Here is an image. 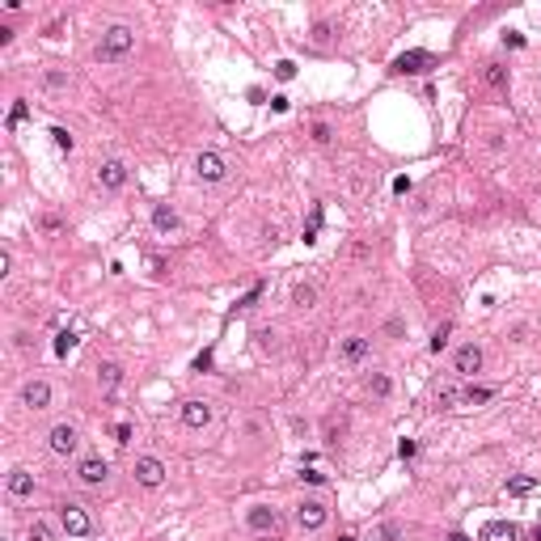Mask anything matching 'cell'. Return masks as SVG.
<instances>
[{
  "label": "cell",
  "mask_w": 541,
  "mask_h": 541,
  "mask_svg": "<svg viewBox=\"0 0 541 541\" xmlns=\"http://www.w3.org/2000/svg\"><path fill=\"white\" fill-rule=\"evenodd\" d=\"M131 47H135V30L131 25H110L97 42V59H123Z\"/></svg>",
  "instance_id": "6da1fadb"
},
{
  "label": "cell",
  "mask_w": 541,
  "mask_h": 541,
  "mask_svg": "<svg viewBox=\"0 0 541 541\" xmlns=\"http://www.w3.org/2000/svg\"><path fill=\"white\" fill-rule=\"evenodd\" d=\"M47 449H51L55 457H76V449H80V432H76L72 423H55V427L47 432Z\"/></svg>",
  "instance_id": "7a4b0ae2"
},
{
  "label": "cell",
  "mask_w": 541,
  "mask_h": 541,
  "mask_svg": "<svg viewBox=\"0 0 541 541\" xmlns=\"http://www.w3.org/2000/svg\"><path fill=\"white\" fill-rule=\"evenodd\" d=\"M59 525H63L68 537H89L93 533V516L80 504H59Z\"/></svg>",
  "instance_id": "3957f363"
},
{
  "label": "cell",
  "mask_w": 541,
  "mask_h": 541,
  "mask_svg": "<svg viewBox=\"0 0 541 541\" xmlns=\"http://www.w3.org/2000/svg\"><path fill=\"white\" fill-rule=\"evenodd\" d=\"M135 482L148 487V491H157V487L165 482V461H161V457H140V461H135Z\"/></svg>",
  "instance_id": "277c9868"
},
{
  "label": "cell",
  "mask_w": 541,
  "mask_h": 541,
  "mask_svg": "<svg viewBox=\"0 0 541 541\" xmlns=\"http://www.w3.org/2000/svg\"><path fill=\"white\" fill-rule=\"evenodd\" d=\"M195 174H199L203 182H224L229 165H224V157H220V152H199V157H195Z\"/></svg>",
  "instance_id": "5b68a950"
},
{
  "label": "cell",
  "mask_w": 541,
  "mask_h": 541,
  "mask_svg": "<svg viewBox=\"0 0 541 541\" xmlns=\"http://www.w3.org/2000/svg\"><path fill=\"white\" fill-rule=\"evenodd\" d=\"M326 516H330V512H326V504H317V499H305V504L296 508V525H300L305 533H317V529L326 525Z\"/></svg>",
  "instance_id": "8992f818"
},
{
  "label": "cell",
  "mask_w": 541,
  "mask_h": 541,
  "mask_svg": "<svg viewBox=\"0 0 541 541\" xmlns=\"http://www.w3.org/2000/svg\"><path fill=\"white\" fill-rule=\"evenodd\" d=\"M453 368H457L461 377H474V372L482 368V347H478V343H466V347H457V355H453Z\"/></svg>",
  "instance_id": "52a82bcc"
},
{
  "label": "cell",
  "mask_w": 541,
  "mask_h": 541,
  "mask_svg": "<svg viewBox=\"0 0 541 541\" xmlns=\"http://www.w3.org/2000/svg\"><path fill=\"white\" fill-rule=\"evenodd\" d=\"M76 478H80L85 487H102V482L110 478V466H106L102 457H85V461L76 466Z\"/></svg>",
  "instance_id": "ba28073f"
},
{
  "label": "cell",
  "mask_w": 541,
  "mask_h": 541,
  "mask_svg": "<svg viewBox=\"0 0 541 541\" xmlns=\"http://www.w3.org/2000/svg\"><path fill=\"white\" fill-rule=\"evenodd\" d=\"M245 525H250L254 533H275V525H279V512H275V508H267V504H254V508L245 512Z\"/></svg>",
  "instance_id": "9c48e42d"
},
{
  "label": "cell",
  "mask_w": 541,
  "mask_h": 541,
  "mask_svg": "<svg viewBox=\"0 0 541 541\" xmlns=\"http://www.w3.org/2000/svg\"><path fill=\"white\" fill-rule=\"evenodd\" d=\"M427 68H432V55L427 51H406V55L394 59V72L398 76H415V72H427Z\"/></svg>",
  "instance_id": "30bf717a"
},
{
  "label": "cell",
  "mask_w": 541,
  "mask_h": 541,
  "mask_svg": "<svg viewBox=\"0 0 541 541\" xmlns=\"http://www.w3.org/2000/svg\"><path fill=\"white\" fill-rule=\"evenodd\" d=\"M97 186H102V190H123V186H127V165H123V161H106V165L97 169Z\"/></svg>",
  "instance_id": "8fae6325"
},
{
  "label": "cell",
  "mask_w": 541,
  "mask_h": 541,
  "mask_svg": "<svg viewBox=\"0 0 541 541\" xmlns=\"http://www.w3.org/2000/svg\"><path fill=\"white\" fill-rule=\"evenodd\" d=\"M21 402H25L30 411H47V406H51V385H47V381H25V385H21Z\"/></svg>",
  "instance_id": "7c38bea8"
},
{
  "label": "cell",
  "mask_w": 541,
  "mask_h": 541,
  "mask_svg": "<svg viewBox=\"0 0 541 541\" xmlns=\"http://www.w3.org/2000/svg\"><path fill=\"white\" fill-rule=\"evenodd\" d=\"M182 423H186V427H195V432H199V427H207V423H212V406H207V402H199V398L182 402Z\"/></svg>",
  "instance_id": "4fadbf2b"
},
{
  "label": "cell",
  "mask_w": 541,
  "mask_h": 541,
  "mask_svg": "<svg viewBox=\"0 0 541 541\" xmlns=\"http://www.w3.org/2000/svg\"><path fill=\"white\" fill-rule=\"evenodd\" d=\"M4 487H8L13 499H30V495H34V474H30V470H8Z\"/></svg>",
  "instance_id": "5bb4252c"
},
{
  "label": "cell",
  "mask_w": 541,
  "mask_h": 541,
  "mask_svg": "<svg viewBox=\"0 0 541 541\" xmlns=\"http://www.w3.org/2000/svg\"><path fill=\"white\" fill-rule=\"evenodd\" d=\"M368 347H372V343H368L364 334H351V339H343V343H339V355H343L347 364H360V360L368 355Z\"/></svg>",
  "instance_id": "9a60e30c"
},
{
  "label": "cell",
  "mask_w": 541,
  "mask_h": 541,
  "mask_svg": "<svg viewBox=\"0 0 541 541\" xmlns=\"http://www.w3.org/2000/svg\"><path fill=\"white\" fill-rule=\"evenodd\" d=\"M152 229L157 233H178V212L169 203H152Z\"/></svg>",
  "instance_id": "2e32d148"
},
{
  "label": "cell",
  "mask_w": 541,
  "mask_h": 541,
  "mask_svg": "<svg viewBox=\"0 0 541 541\" xmlns=\"http://www.w3.org/2000/svg\"><path fill=\"white\" fill-rule=\"evenodd\" d=\"M482 541H521V529H516L512 521H491V525L482 529Z\"/></svg>",
  "instance_id": "e0dca14e"
},
{
  "label": "cell",
  "mask_w": 541,
  "mask_h": 541,
  "mask_svg": "<svg viewBox=\"0 0 541 541\" xmlns=\"http://www.w3.org/2000/svg\"><path fill=\"white\" fill-rule=\"evenodd\" d=\"M292 305H296V309H313V305H317V288H313V284H296V288H292Z\"/></svg>",
  "instance_id": "ac0fdd59"
},
{
  "label": "cell",
  "mask_w": 541,
  "mask_h": 541,
  "mask_svg": "<svg viewBox=\"0 0 541 541\" xmlns=\"http://www.w3.org/2000/svg\"><path fill=\"white\" fill-rule=\"evenodd\" d=\"M491 398H495V389H487V385H470V389L461 394V402H466V406H487Z\"/></svg>",
  "instance_id": "d6986e66"
},
{
  "label": "cell",
  "mask_w": 541,
  "mask_h": 541,
  "mask_svg": "<svg viewBox=\"0 0 541 541\" xmlns=\"http://www.w3.org/2000/svg\"><path fill=\"white\" fill-rule=\"evenodd\" d=\"M118 381H123V368H118V364H102V368H97V385H102V389H114Z\"/></svg>",
  "instance_id": "ffe728a7"
},
{
  "label": "cell",
  "mask_w": 541,
  "mask_h": 541,
  "mask_svg": "<svg viewBox=\"0 0 541 541\" xmlns=\"http://www.w3.org/2000/svg\"><path fill=\"white\" fill-rule=\"evenodd\" d=\"M389 389H394V385H389L385 372H372V377H368V394H372V398H389Z\"/></svg>",
  "instance_id": "44dd1931"
},
{
  "label": "cell",
  "mask_w": 541,
  "mask_h": 541,
  "mask_svg": "<svg viewBox=\"0 0 541 541\" xmlns=\"http://www.w3.org/2000/svg\"><path fill=\"white\" fill-rule=\"evenodd\" d=\"M322 220H326V212H322V207H313V212H309V224H305V241H317Z\"/></svg>",
  "instance_id": "7402d4cb"
},
{
  "label": "cell",
  "mask_w": 541,
  "mask_h": 541,
  "mask_svg": "<svg viewBox=\"0 0 541 541\" xmlns=\"http://www.w3.org/2000/svg\"><path fill=\"white\" fill-rule=\"evenodd\" d=\"M487 85H495V89H508V72H504L499 63H487Z\"/></svg>",
  "instance_id": "603a6c76"
},
{
  "label": "cell",
  "mask_w": 541,
  "mask_h": 541,
  "mask_svg": "<svg viewBox=\"0 0 541 541\" xmlns=\"http://www.w3.org/2000/svg\"><path fill=\"white\" fill-rule=\"evenodd\" d=\"M51 140H55V148H63V152H72V144H76L68 127H51Z\"/></svg>",
  "instance_id": "cb8c5ba5"
},
{
  "label": "cell",
  "mask_w": 541,
  "mask_h": 541,
  "mask_svg": "<svg viewBox=\"0 0 541 541\" xmlns=\"http://www.w3.org/2000/svg\"><path fill=\"white\" fill-rule=\"evenodd\" d=\"M72 347H76V334H72V330H59V334H55V355H68Z\"/></svg>",
  "instance_id": "d4e9b609"
},
{
  "label": "cell",
  "mask_w": 541,
  "mask_h": 541,
  "mask_svg": "<svg viewBox=\"0 0 541 541\" xmlns=\"http://www.w3.org/2000/svg\"><path fill=\"white\" fill-rule=\"evenodd\" d=\"M30 541H55L51 525H47V521H30Z\"/></svg>",
  "instance_id": "484cf974"
},
{
  "label": "cell",
  "mask_w": 541,
  "mask_h": 541,
  "mask_svg": "<svg viewBox=\"0 0 541 541\" xmlns=\"http://www.w3.org/2000/svg\"><path fill=\"white\" fill-rule=\"evenodd\" d=\"M449 334H453V326H449V322H444V326H440V330L432 334V351H436V355H440V351L449 347Z\"/></svg>",
  "instance_id": "4316f807"
},
{
  "label": "cell",
  "mask_w": 541,
  "mask_h": 541,
  "mask_svg": "<svg viewBox=\"0 0 541 541\" xmlns=\"http://www.w3.org/2000/svg\"><path fill=\"white\" fill-rule=\"evenodd\" d=\"M275 76H279V80H292V76H296V63H292V59H279V63H275Z\"/></svg>",
  "instance_id": "83f0119b"
},
{
  "label": "cell",
  "mask_w": 541,
  "mask_h": 541,
  "mask_svg": "<svg viewBox=\"0 0 541 541\" xmlns=\"http://www.w3.org/2000/svg\"><path fill=\"white\" fill-rule=\"evenodd\" d=\"M533 487H537L533 478H516V482H508V491H512V495H529Z\"/></svg>",
  "instance_id": "f1b7e54d"
},
{
  "label": "cell",
  "mask_w": 541,
  "mask_h": 541,
  "mask_svg": "<svg viewBox=\"0 0 541 541\" xmlns=\"http://www.w3.org/2000/svg\"><path fill=\"white\" fill-rule=\"evenodd\" d=\"M415 453H419V444H415V440H398V457H402V461H411Z\"/></svg>",
  "instance_id": "f546056e"
},
{
  "label": "cell",
  "mask_w": 541,
  "mask_h": 541,
  "mask_svg": "<svg viewBox=\"0 0 541 541\" xmlns=\"http://www.w3.org/2000/svg\"><path fill=\"white\" fill-rule=\"evenodd\" d=\"M25 118V102H13V110H8V127H17Z\"/></svg>",
  "instance_id": "4dcf8cb0"
},
{
  "label": "cell",
  "mask_w": 541,
  "mask_h": 541,
  "mask_svg": "<svg viewBox=\"0 0 541 541\" xmlns=\"http://www.w3.org/2000/svg\"><path fill=\"white\" fill-rule=\"evenodd\" d=\"M114 440H118V444H131V427H127V423H114Z\"/></svg>",
  "instance_id": "1f68e13d"
},
{
  "label": "cell",
  "mask_w": 541,
  "mask_h": 541,
  "mask_svg": "<svg viewBox=\"0 0 541 541\" xmlns=\"http://www.w3.org/2000/svg\"><path fill=\"white\" fill-rule=\"evenodd\" d=\"M313 140H317V144H330V127H326V123H317V127H313Z\"/></svg>",
  "instance_id": "d6a6232c"
},
{
  "label": "cell",
  "mask_w": 541,
  "mask_h": 541,
  "mask_svg": "<svg viewBox=\"0 0 541 541\" xmlns=\"http://www.w3.org/2000/svg\"><path fill=\"white\" fill-rule=\"evenodd\" d=\"M203 368H212V351H199L195 355V372H203Z\"/></svg>",
  "instance_id": "836d02e7"
},
{
  "label": "cell",
  "mask_w": 541,
  "mask_h": 541,
  "mask_svg": "<svg viewBox=\"0 0 541 541\" xmlns=\"http://www.w3.org/2000/svg\"><path fill=\"white\" fill-rule=\"evenodd\" d=\"M300 478H305V482H309V487H322V482H326V474H317V470H305V474H300Z\"/></svg>",
  "instance_id": "e575fe53"
},
{
  "label": "cell",
  "mask_w": 541,
  "mask_h": 541,
  "mask_svg": "<svg viewBox=\"0 0 541 541\" xmlns=\"http://www.w3.org/2000/svg\"><path fill=\"white\" fill-rule=\"evenodd\" d=\"M457 398H461V394H457V389H440V406H453V402H457Z\"/></svg>",
  "instance_id": "d590c367"
},
{
  "label": "cell",
  "mask_w": 541,
  "mask_h": 541,
  "mask_svg": "<svg viewBox=\"0 0 541 541\" xmlns=\"http://www.w3.org/2000/svg\"><path fill=\"white\" fill-rule=\"evenodd\" d=\"M381 537H385V541H398V537H402V529H398V525H385V529H381Z\"/></svg>",
  "instance_id": "8d00e7d4"
},
{
  "label": "cell",
  "mask_w": 541,
  "mask_h": 541,
  "mask_svg": "<svg viewBox=\"0 0 541 541\" xmlns=\"http://www.w3.org/2000/svg\"><path fill=\"white\" fill-rule=\"evenodd\" d=\"M444 541H474V537H470V533H449Z\"/></svg>",
  "instance_id": "74e56055"
},
{
  "label": "cell",
  "mask_w": 541,
  "mask_h": 541,
  "mask_svg": "<svg viewBox=\"0 0 541 541\" xmlns=\"http://www.w3.org/2000/svg\"><path fill=\"white\" fill-rule=\"evenodd\" d=\"M339 541H355V533H339Z\"/></svg>",
  "instance_id": "f35d334b"
},
{
  "label": "cell",
  "mask_w": 541,
  "mask_h": 541,
  "mask_svg": "<svg viewBox=\"0 0 541 541\" xmlns=\"http://www.w3.org/2000/svg\"><path fill=\"white\" fill-rule=\"evenodd\" d=\"M533 537H537V541H541V525H537V529H533Z\"/></svg>",
  "instance_id": "ab89813d"
},
{
  "label": "cell",
  "mask_w": 541,
  "mask_h": 541,
  "mask_svg": "<svg viewBox=\"0 0 541 541\" xmlns=\"http://www.w3.org/2000/svg\"><path fill=\"white\" fill-rule=\"evenodd\" d=\"M4 541H8V537H4Z\"/></svg>",
  "instance_id": "60d3db41"
}]
</instances>
